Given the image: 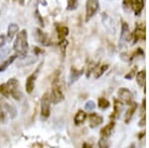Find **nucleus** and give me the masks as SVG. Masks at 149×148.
<instances>
[{"instance_id":"nucleus-5","label":"nucleus","mask_w":149,"mask_h":148,"mask_svg":"<svg viewBox=\"0 0 149 148\" xmlns=\"http://www.w3.org/2000/svg\"><path fill=\"white\" fill-rule=\"evenodd\" d=\"M98 0H88L86 5V21L88 22L98 10Z\"/></svg>"},{"instance_id":"nucleus-21","label":"nucleus","mask_w":149,"mask_h":148,"mask_svg":"<svg viewBox=\"0 0 149 148\" xmlns=\"http://www.w3.org/2000/svg\"><path fill=\"white\" fill-rule=\"evenodd\" d=\"M86 118V114L85 111L79 110L78 113H77L76 116H74V124H76V125H80V124H81V123L85 122Z\"/></svg>"},{"instance_id":"nucleus-11","label":"nucleus","mask_w":149,"mask_h":148,"mask_svg":"<svg viewBox=\"0 0 149 148\" xmlns=\"http://www.w3.org/2000/svg\"><path fill=\"white\" fill-rule=\"evenodd\" d=\"M88 121H90L91 127L95 128V127H97V126L102 124V121H103V118H102V116L98 115L97 113H92V114H90V116H88Z\"/></svg>"},{"instance_id":"nucleus-26","label":"nucleus","mask_w":149,"mask_h":148,"mask_svg":"<svg viewBox=\"0 0 149 148\" xmlns=\"http://www.w3.org/2000/svg\"><path fill=\"white\" fill-rule=\"evenodd\" d=\"M98 148H109L110 147V142L107 137H102L97 142Z\"/></svg>"},{"instance_id":"nucleus-28","label":"nucleus","mask_w":149,"mask_h":148,"mask_svg":"<svg viewBox=\"0 0 149 148\" xmlns=\"http://www.w3.org/2000/svg\"><path fill=\"white\" fill-rule=\"evenodd\" d=\"M123 8L125 9L126 11H130L133 7V0H123Z\"/></svg>"},{"instance_id":"nucleus-36","label":"nucleus","mask_w":149,"mask_h":148,"mask_svg":"<svg viewBox=\"0 0 149 148\" xmlns=\"http://www.w3.org/2000/svg\"><path fill=\"white\" fill-rule=\"evenodd\" d=\"M8 52H9V49H5L4 51H2V53H0V61H1V59L5 58V56L8 54Z\"/></svg>"},{"instance_id":"nucleus-32","label":"nucleus","mask_w":149,"mask_h":148,"mask_svg":"<svg viewBox=\"0 0 149 148\" xmlns=\"http://www.w3.org/2000/svg\"><path fill=\"white\" fill-rule=\"evenodd\" d=\"M67 45H68V42H67L66 39L64 40H61L59 43V46L61 48V51H62V54H65V52H66V48H67Z\"/></svg>"},{"instance_id":"nucleus-30","label":"nucleus","mask_w":149,"mask_h":148,"mask_svg":"<svg viewBox=\"0 0 149 148\" xmlns=\"http://www.w3.org/2000/svg\"><path fill=\"white\" fill-rule=\"evenodd\" d=\"M85 108H86V110H88V111H93V109L95 108V104L93 101H88L85 106Z\"/></svg>"},{"instance_id":"nucleus-12","label":"nucleus","mask_w":149,"mask_h":148,"mask_svg":"<svg viewBox=\"0 0 149 148\" xmlns=\"http://www.w3.org/2000/svg\"><path fill=\"white\" fill-rule=\"evenodd\" d=\"M102 22H103V24H104L105 28H107V29L109 30L110 33L114 34L115 29L113 27V21H112V19L110 18L107 14H105V13L102 14Z\"/></svg>"},{"instance_id":"nucleus-29","label":"nucleus","mask_w":149,"mask_h":148,"mask_svg":"<svg viewBox=\"0 0 149 148\" xmlns=\"http://www.w3.org/2000/svg\"><path fill=\"white\" fill-rule=\"evenodd\" d=\"M77 7H78V0H68V5H67L68 10H74Z\"/></svg>"},{"instance_id":"nucleus-38","label":"nucleus","mask_w":149,"mask_h":148,"mask_svg":"<svg viewBox=\"0 0 149 148\" xmlns=\"http://www.w3.org/2000/svg\"><path fill=\"white\" fill-rule=\"evenodd\" d=\"M144 124H145V117L143 116L142 119H141V121L139 122V125H140V126H143Z\"/></svg>"},{"instance_id":"nucleus-9","label":"nucleus","mask_w":149,"mask_h":148,"mask_svg":"<svg viewBox=\"0 0 149 148\" xmlns=\"http://www.w3.org/2000/svg\"><path fill=\"white\" fill-rule=\"evenodd\" d=\"M130 33H129L128 25L123 22L121 26V34H120V42H119V46L124 47V44L130 41Z\"/></svg>"},{"instance_id":"nucleus-6","label":"nucleus","mask_w":149,"mask_h":148,"mask_svg":"<svg viewBox=\"0 0 149 148\" xmlns=\"http://www.w3.org/2000/svg\"><path fill=\"white\" fill-rule=\"evenodd\" d=\"M117 95L118 99H120V101L124 102L125 104H130L132 102V94L129 90L125 89V88H121L117 92Z\"/></svg>"},{"instance_id":"nucleus-15","label":"nucleus","mask_w":149,"mask_h":148,"mask_svg":"<svg viewBox=\"0 0 149 148\" xmlns=\"http://www.w3.org/2000/svg\"><path fill=\"white\" fill-rule=\"evenodd\" d=\"M19 31V26L15 23H11L8 26V31H7V40L8 41H12L14 38V36L18 33Z\"/></svg>"},{"instance_id":"nucleus-19","label":"nucleus","mask_w":149,"mask_h":148,"mask_svg":"<svg viewBox=\"0 0 149 148\" xmlns=\"http://www.w3.org/2000/svg\"><path fill=\"white\" fill-rule=\"evenodd\" d=\"M16 58H17V55H16V54L11 55V56L9 57V58L7 59L6 61H4L3 63H1V65H0V73H2V72L5 71L6 69L8 68V67L10 66L14 61H15Z\"/></svg>"},{"instance_id":"nucleus-34","label":"nucleus","mask_w":149,"mask_h":148,"mask_svg":"<svg viewBox=\"0 0 149 148\" xmlns=\"http://www.w3.org/2000/svg\"><path fill=\"white\" fill-rule=\"evenodd\" d=\"M6 43V37L4 35H0V49L5 45Z\"/></svg>"},{"instance_id":"nucleus-3","label":"nucleus","mask_w":149,"mask_h":148,"mask_svg":"<svg viewBox=\"0 0 149 148\" xmlns=\"http://www.w3.org/2000/svg\"><path fill=\"white\" fill-rule=\"evenodd\" d=\"M50 104H51V99H50V94L49 92H45L44 95L42 97L41 99V117L43 119H47L50 116Z\"/></svg>"},{"instance_id":"nucleus-25","label":"nucleus","mask_w":149,"mask_h":148,"mask_svg":"<svg viewBox=\"0 0 149 148\" xmlns=\"http://www.w3.org/2000/svg\"><path fill=\"white\" fill-rule=\"evenodd\" d=\"M0 94L3 95L6 99L10 97V92H9V89H8V87H7L6 83L0 85Z\"/></svg>"},{"instance_id":"nucleus-14","label":"nucleus","mask_w":149,"mask_h":148,"mask_svg":"<svg viewBox=\"0 0 149 148\" xmlns=\"http://www.w3.org/2000/svg\"><path fill=\"white\" fill-rule=\"evenodd\" d=\"M113 102H114V104H113L114 111H113V113L110 115V118H111V119H116L119 116L120 111L123 109V104H122V101H118V99H114Z\"/></svg>"},{"instance_id":"nucleus-23","label":"nucleus","mask_w":149,"mask_h":148,"mask_svg":"<svg viewBox=\"0 0 149 148\" xmlns=\"http://www.w3.org/2000/svg\"><path fill=\"white\" fill-rule=\"evenodd\" d=\"M144 6L143 0H134L133 1V7H134V12H135L136 15H139L140 12L142 11Z\"/></svg>"},{"instance_id":"nucleus-17","label":"nucleus","mask_w":149,"mask_h":148,"mask_svg":"<svg viewBox=\"0 0 149 148\" xmlns=\"http://www.w3.org/2000/svg\"><path fill=\"white\" fill-rule=\"evenodd\" d=\"M136 109H137V104H135V102H131L130 104H129V108L126 110L125 113V116H124V119H125V122L128 123L129 121L131 120L132 116H133L134 113L136 111Z\"/></svg>"},{"instance_id":"nucleus-8","label":"nucleus","mask_w":149,"mask_h":148,"mask_svg":"<svg viewBox=\"0 0 149 148\" xmlns=\"http://www.w3.org/2000/svg\"><path fill=\"white\" fill-rule=\"evenodd\" d=\"M39 70H40V67L35 71V73H33L32 75H30L27 78V81H26V83H25V88H26V92H27L28 94H31V92L34 90L35 81H36V79H37V77H38Z\"/></svg>"},{"instance_id":"nucleus-1","label":"nucleus","mask_w":149,"mask_h":148,"mask_svg":"<svg viewBox=\"0 0 149 148\" xmlns=\"http://www.w3.org/2000/svg\"><path fill=\"white\" fill-rule=\"evenodd\" d=\"M27 40H28L27 31L24 29L18 33L16 40L14 41L13 49L16 52V55H17V57H19V58H24L25 56H27V52H28Z\"/></svg>"},{"instance_id":"nucleus-18","label":"nucleus","mask_w":149,"mask_h":148,"mask_svg":"<svg viewBox=\"0 0 149 148\" xmlns=\"http://www.w3.org/2000/svg\"><path fill=\"white\" fill-rule=\"evenodd\" d=\"M56 30L58 33V37H59L60 41L64 40L67 36L69 35V28L66 26H62V25H56Z\"/></svg>"},{"instance_id":"nucleus-31","label":"nucleus","mask_w":149,"mask_h":148,"mask_svg":"<svg viewBox=\"0 0 149 148\" xmlns=\"http://www.w3.org/2000/svg\"><path fill=\"white\" fill-rule=\"evenodd\" d=\"M107 68H109V66H107V65H103V66H102V67H100V70H98V71L97 72V73H95V77L97 78H97H100V76H102V74L107 70Z\"/></svg>"},{"instance_id":"nucleus-2","label":"nucleus","mask_w":149,"mask_h":148,"mask_svg":"<svg viewBox=\"0 0 149 148\" xmlns=\"http://www.w3.org/2000/svg\"><path fill=\"white\" fill-rule=\"evenodd\" d=\"M65 99L63 85L59 78H56L52 83V92L50 94V99L53 104H60Z\"/></svg>"},{"instance_id":"nucleus-33","label":"nucleus","mask_w":149,"mask_h":148,"mask_svg":"<svg viewBox=\"0 0 149 148\" xmlns=\"http://www.w3.org/2000/svg\"><path fill=\"white\" fill-rule=\"evenodd\" d=\"M2 122H5V111H4L1 102H0V123Z\"/></svg>"},{"instance_id":"nucleus-13","label":"nucleus","mask_w":149,"mask_h":148,"mask_svg":"<svg viewBox=\"0 0 149 148\" xmlns=\"http://www.w3.org/2000/svg\"><path fill=\"white\" fill-rule=\"evenodd\" d=\"M114 121H110L109 124H107L103 128H102V130H100V135H102V137H107L109 138L110 135H111L112 131H113V128H114Z\"/></svg>"},{"instance_id":"nucleus-27","label":"nucleus","mask_w":149,"mask_h":148,"mask_svg":"<svg viewBox=\"0 0 149 148\" xmlns=\"http://www.w3.org/2000/svg\"><path fill=\"white\" fill-rule=\"evenodd\" d=\"M97 104L102 109H105V108H107V107L109 106V101H107V99H105L104 97H100V99H98V104Z\"/></svg>"},{"instance_id":"nucleus-16","label":"nucleus","mask_w":149,"mask_h":148,"mask_svg":"<svg viewBox=\"0 0 149 148\" xmlns=\"http://www.w3.org/2000/svg\"><path fill=\"white\" fill-rule=\"evenodd\" d=\"M2 104V107H3L4 111H6L7 113L10 115V118L14 119L16 117V114H17V111H16V108L14 107L13 106H11V104H8L7 102L5 101H0Z\"/></svg>"},{"instance_id":"nucleus-4","label":"nucleus","mask_w":149,"mask_h":148,"mask_svg":"<svg viewBox=\"0 0 149 148\" xmlns=\"http://www.w3.org/2000/svg\"><path fill=\"white\" fill-rule=\"evenodd\" d=\"M7 87H8L9 89V92H10V95L13 99H15L16 101H19V99H21V92L20 90H19V82L16 79L12 78L10 80L8 81V82L6 83Z\"/></svg>"},{"instance_id":"nucleus-35","label":"nucleus","mask_w":149,"mask_h":148,"mask_svg":"<svg viewBox=\"0 0 149 148\" xmlns=\"http://www.w3.org/2000/svg\"><path fill=\"white\" fill-rule=\"evenodd\" d=\"M135 70H136L135 68L132 69V70L130 71V73L127 74V75H125V79H127V80H128V79H132V78H133L134 75H135Z\"/></svg>"},{"instance_id":"nucleus-20","label":"nucleus","mask_w":149,"mask_h":148,"mask_svg":"<svg viewBox=\"0 0 149 148\" xmlns=\"http://www.w3.org/2000/svg\"><path fill=\"white\" fill-rule=\"evenodd\" d=\"M83 74V70H77L76 68H72L71 74H70V85L76 82Z\"/></svg>"},{"instance_id":"nucleus-24","label":"nucleus","mask_w":149,"mask_h":148,"mask_svg":"<svg viewBox=\"0 0 149 148\" xmlns=\"http://www.w3.org/2000/svg\"><path fill=\"white\" fill-rule=\"evenodd\" d=\"M136 81H137V83L141 88L144 87V85H145V71L139 72L137 76H136Z\"/></svg>"},{"instance_id":"nucleus-22","label":"nucleus","mask_w":149,"mask_h":148,"mask_svg":"<svg viewBox=\"0 0 149 148\" xmlns=\"http://www.w3.org/2000/svg\"><path fill=\"white\" fill-rule=\"evenodd\" d=\"M134 38H135V42L139 40H145V31L143 28H136L135 32H134Z\"/></svg>"},{"instance_id":"nucleus-10","label":"nucleus","mask_w":149,"mask_h":148,"mask_svg":"<svg viewBox=\"0 0 149 148\" xmlns=\"http://www.w3.org/2000/svg\"><path fill=\"white\" fill-rule=\"evenodd\" d=\"M36 61H37V56H25L24 58H20L17 63V67L18 68H22V67L30 66L32 64H34Z\"/></svg>"},{"instance_id":"nucleus-37","label":"nucleus","mask_w":149,"mask_h":148,"mask_svg":"<svg viewBox=\"0 0 149 148\" xmlns=\"http://www.w3.org/2000/svg\"><path fill=\"white\" fill-rule=\"evenodd\" d=\"M81 148H93V146L91 144H88V143H84V145Z\"/></svg>"},{"instance_id":"nucleus-7","label":"nucleus","mask_w":149,"mask_h":148,"mask_svg":"<svg viewBox=\"0 0 149 148\" xmlns=\"http://www.w3.org/2000/svg\"><path fill=\"white\" fill-rule=\"evenodd\" d=\"M35 37H36V40H37L42 46L46 47V46H50V45H51V40H50L49 36L45 32H43L41 29H39V28L36 29Z\"/></svg>"}]
</instances>
